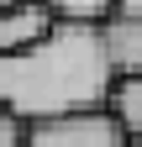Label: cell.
<instances>
[{
  "label": "cell",
  "mask_w": 142,
  "mask_h": 147,
  "mask_svg": "<svg viewBox=\"0 0 142 147\" xmlns=\"http://www.w3.org/2000/svg\"><path fill=\"white\" fill-rule=\"evenodd\" d=\"M100 37H105V58H111L116 79H137L142 74V21L137 16H111L100 26Z\"/></svg>",
  "instance_id": "4"
},
{
  "label": "cell",
  "mask_w": 142,
  "mask_h": 147,
  "mask_svg": "<svg viewBox=\"0 0 142 147\" xmlns=\"http://www.w3.org/2000/svg\"><path fill=\"white\" fill-rule=\"evenodd\" d=\"M0 147H26V121L0 105Z\"/></svg>",
  "instance_id": "7"
},
{
  "label": "cell",
  "mask_w": 142,
  "mask_h": 147,
  "mask_svg": "<svg viewBox=\"0 0 142 147\" xmlns=\"http://www.w3.org/2000/svg\"><path fill=\"white\" fill-rule=\"evenodd\" d=\"M126 147H142V131H132V142H126Z\"/></svg>",
  "instance_id": "9"
},
{
  "label": "cell",
  "mask_w": 142,
  "mask_h": 147,
  "mask_svg": "<svg viewBox=\"0 0 142 147\" xmlns=\"http://www.w3.org/2000/svg\"><path fill=\"white\" fill-rule=\"evenodd\" d=\"M116 16H137V21H142V0H121V5H116Z\"/></svg>",
  "instance_id": "8"
},
{
  "label": "cell",
  "mask_w": 142,
  "mask_h": 147,
  "mask_svg": "<svg viewBox=\"0 0 142 147\" xmlns=\"http://www.w3.org/2000/svg\"><path fill=\"white\" fill-rule=\"evenodd\" d=\"M111 95H116V68L105 58L100 26L58 21L37 47L0 58V105L26 126L111 110Z\"/></svg>",
  "instance_id": "1"
},
{
  "label": "cell",
  "mask_w": 142,
  "mask_h": 147,
  "mask_svg": "<svg viewBox=\"0 0 142 147\" xmlns=\"http://www.w3.org/2000/svg\"><path fill=\"white\" fill-rule=\"evenodd\" d=\"M53 5V16L58 21H84V26H105L116 16V5L121 0H47Z\"/></svg>",
  "instance_id": "5"
},
{
  "label": "cell",
  "mask_w": 142,
  "mask_h": 147,
  "mask_svg": "<svg viewBox=\"0 0 142 147\" xmlns=\"http://www.w3.org/2000/svg\"><path fill=\"white\" fill-rule=\"evenodd\" d=\"M126 142L132 131L116 121V110H84V116L26 126V147H126Z\"/></svg>",
  "instance_id": "2"
},
{
  "label": "cell",
  "mask_w": 142,
  "mask_h": 147,
  "mask_svg": "<svg viewBox=\"0 0 142 147\" xmlns=\"http://www.w3.org/2000/svg\"><path fill=\"white\" fill-rule=\"evenodd\" d=\"M111 110L126 131H142V74L137 79H116V95H111Z\"/></svg>",
  "instance_id": "6"
},
{
  "label": "cell",
  "mask_w": 142,
  "mask_h": 147,
  "mask_svg": "<svg viewBox=\"0 0 142 147\" xmlns=\"http://www.w3.org/2000/svg\"><path fill=\"white\" fill-rule=\"evenodd\" d=\"M5 5H16V0H0V11H5Z\"/></svg>",
  "instance_id": "10"
},
{
  "label": "cell",
  "mask_w": 142,
  "mask_h": 147,
  "mask_svg": "<svg viewBox=\"0 0 142 147\" xmlns=\"http://www.w3.org/2000/svg\"><path fill=\"white\" fill-rule=\"evenodd\" d=\"M53 26H58V16H53L47 0H16V5H5L0 11V58L37 47Z\"/></svg>",
  "instance_id": "3"
}]
</instances>
